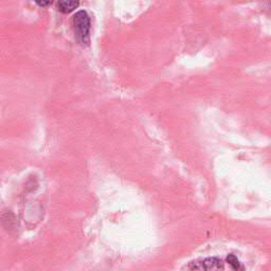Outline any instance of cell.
I'll return each instance as SVG.
<instances>
[{
	"label": "cell",
	"instance_id": "obj_1",
	"mask_svg": "<svg viewBox=\"0 0 271 271\" xmlns=\"http://www.w3.org/2000/svg\"><path fill=\"white\" fill-rule=\"evenodd\" d=\"M73 28L77 40L86 43L89 40V31H90V17L84 10L78 11L73 16Z\"/></svg>",
	"mask_w": 271,
	"mask_h": 271
},
{
	"label": "cell",
	"instance_id": "obj_2",
	"mask_svg": "<svg viewBox=\"0 0 271 271\" xmlns=\"http://www.w3.org/2000/svg\"><path fill=\"white\" fill-rule=\"evenodd\" d=\"M205 271H223V264L221 259L217 257H208L202 263Z\"/></svg>",
	"mask_w": 271,
	"mask_h": 271
},
{
	"label": "cell",
	"instance_id": "obj_3",
	"mask_svg": "<svg viewBox=\"0 0 271 271\" xmlns=\"http://www.w3.org/2000/svg\"><path fill=\"white\" fill-rule=\"evenodd\" d=\"M78 2H60L58 4L59 11H61L62 13H70L74 9L78 7Z\"/></svg>",
	"mask_w": 271,
	"mask_h": 271
},
{
	"label": "cell",
	"instance_id": "obj_4",
	"mask_svg": "<svg viewBox=\"0 0 271 271\" xmlns=\"http://www.w3.org/2000/svg\"><path fill=\"white\" fill-rule=\"evenodd\" d=\"M227 262L231 265L234 271H245V268L243 267V265L240 263V261L237 259V257L234 254H229L227 256Z\"/></svg>",
	"mask_w": 271,
	"mask_h": 271
},
{
	"label": "cell",
	"instance_id": "obj_5",
	"mask_svg": "<svg viewBox=\"0 0 271 271\" xmlns=\"http://www.w3.org/2000/svg\"><path fill=\"white\" fill-rule=\"evenodd\" d=\"M36 4H37L38 6H40V7H46V6L51 5L52 3H51V2H37Z\"/></svg>",
	"mask_w": 271,
	"mask_h": 271
}]
</instances>
